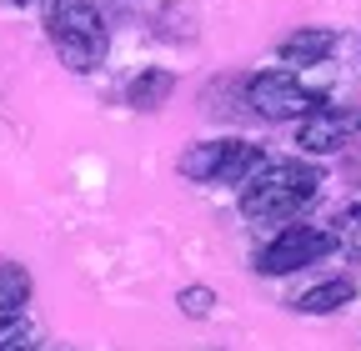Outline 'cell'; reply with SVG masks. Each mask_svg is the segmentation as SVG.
<instances>
[{
    "mask_svg": "<svg viewBox=\"0 0 361 351\" xmlns=\"http://www.w3.org/2000/svg\"><path fill=\"white\" fill-rule=\"evenodd\" d=\"M316 191H322V171H316V166L276 161V166H261L246 181L241 211H246V221H256V226H281L301 206L316 201Z\"/></svg>",
    "mask_w": 361,
    "mask_h": 351,
    "instance_id": "6da1fadb",
    "label": "cell"
},
{
    "mask_svg": "<svg viewBox=\"0 0 361 351\" xmlns=\"http://www.w3.org/2000/svg\"><path fill=\"white\" fill-rule=\"evenodd\" d=\"M106 16L96 0H51V46L71 70H96L106 61Z\"/></svg>",
    "mask_w": 361,
    "mask_h": 351,
    "instance_id": "7a4b0ae2",
    "label": "cell"
},
{
    "mask_svg": "<svg viewBox=\"0 0 361 351\" xmlns=\"http://www.w3.org/2000/svg\"><path fill=\"white\" fill-rule=\"evenodd\" d=\"M261 166H266V151L256 141H206L180 156V171L191 181H211V186H246Z\"/></svg>",
    "mask_w": 361,
    "mask_h": 351,
    "instance_id": "3957f363",
    "label": "cell"
},
{
    "mask_svg": "<svg viewBox=\"0 0 361 351\" xmlns=\"http://www.w3.org/2000/svg\"><path fill=\"white\" fill-rule=\"evenodd\" d=\"M336 246H341V241H336V231H326V226H281L276 236L261 246L256 271H261V276H291V271H301V266H316V261L331 256Z\"/></svg>",
    "mask_w": 361,
    "mask_h": 351,
    "instance_id": "277c9868",
    "label": "cell"
},
{
    "mask_svg": "<svg viewBox=\"0 0 361 351\" xmlns=\"http://www.w3.org/2000/svg\"><path fill=\"white\" fill-rule=\"evenodd\" d=\"M246 101H251V111L261 116V121H301V116H311L316 106V91L301 80V75H291V70H266V75H256L251 85H246Z\"/></svg>",
    "mask_w": 361,
    "mask_h": 351,
    "instance_id": "5b68a950",
    "label": "cell"
},
{
    "mask_svg": "<svg viewBox=\"0 0 361 351\" xmlns=\"http://www.w3.org/2000/svg\"><path fill=\"white\" fill-rule=\"evenodd\" d=\"M361 130V106H346V111H331V106H316L311 116H301L296 125V146L311 151V156H331L341 151L351 136Z\"/></svg>",
    "mask_w": 361,
    "mask_h": 351,
    "instance_id": "8992f818",
    "label": "cell"
},
{
    "mask_svg": "<svg viewBox=\"0 0 361 351\" xmlns=\"http://www.w3.org/2000/svg\"><path fill=\"white\" fill-rule=\"evenodd\" d=\"M336 51V30H326V25H301V30H291L286 40H281V61L286 66H322L326 56Z\"/></svg>",
    "mask_w": 361,
    "mask_h": 351,
    "instance_id": "52a82bcc",
    "label": "cell"
},
{
    "mask_svg": "<svg viewBox=\"0 0 361 351\" xmlns=\"http://www.w3.org/2000/svg\"><path fill=\"white\" fill-rule=\"evenodd\" d=\"M356 301V281L336 276V281H322V286H311L306 296H296V312L306 316H326V312H341V306Z\"/></svg>",
    "mask_w": 361,
    "mask_h": 351,
    "instance_id": "ba28073f",
    "label": "cell"
},
{
    "mask_svg": "<svg viewBox=\"0 0 361 351\" xmlns=\"http://www.w3.org/2000/svg\"><path fill=\"white\" fill-rule=\"evenodd\" d=\"M171 85H176V80H171L166 70H141V75L130 80V91H126V96H130V106L151 111V106H161V101L171 96Z\"/></svg>",
    "mask_w": 361,
    "mask_h": 351,
    "instance_id": "9c48e42d",
    "label": "cell"
},
{
    "mask_svg": "<svg viewBox=\"0 0 361 351\" xmlns=\"http://www.w3.org/2000/svg\"><path fill=\"white\" fill-rule=\"evenodd\" d=\"M0 351H40V336H35V326H30L20 312L0 316Z\"/></svg>",
    "mask_w": 361,
    "mask_h": 351,
    "instance_id": "30bf717a",
    "label": "cell"
},
{
    "mask_svg": "<svg viewBox=\"0 0 361 351\" xmlns=\"http://www.w3.org/2000/svg\"><path fill=\"white\" fill-rule=\"evenodd\" d=\"M25 296H30V276H25L20 266H0V316L20 312Z\"/></svg>",
    "mask_w": 361,
    "mask_h": 351,
    "instance_id": "8fae6325",
    "label": "cell"
},
{
    "mask_svg": "<svg viewBox=\"0 0 361 351\" xmlns=\"http://www.w3.org/2000/svg\"><path fill=\"white\" fill-rule=\"evenodd\" d=\"M176 306H180V312H186L191 321H201V316H211V306H216V291H211V286H186V291L176 296Z\"/></svg>",
    "mask_w": 361,
    "mask_h": 351,
    "instance_id": "7c38bea8",
    "label": "cell"
},
{
    "mask_svg": "<svg viewBox=\"0 0 361 351\" xmlns=\"http://www.w3.org/2000/svg\"><path fill=\"white\" fill-rule=\"evenodd\" d=\"M336 241H346V246L361 256V201H356V206L341 216V231H336Z\"/></svg>",
    "mask_w": 361,
    "mask_h": 351,
    "instance_id": "4fadbf2b",
    "label": "cell"
},
{
    "mask_svg": "<svg viewBox=\"0 0 361 351\" xmlns=\"http://www.w3.org/2000/svg\"><path fill=\"white\" fill-rule=\"evenodd\" d=\"M16 6H30V0H16Z\"/></svg>",
    "mask_w": 361,
    "mask_h": 351,
    "instance_id": "5bb4252c",
    "label": "cell"
}]
</instances>
